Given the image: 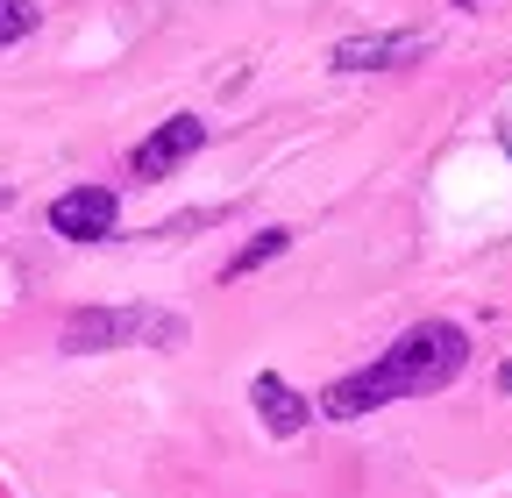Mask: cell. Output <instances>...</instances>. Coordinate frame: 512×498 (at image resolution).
<instances>
[{
	"label": "cell",
	"instance_id": "6da1fadb",
	"mask_svg": "<svg viewBox=\"0 0 512 498\" xmlns=\"http://www.w3.org/2000/svg\"><path fill=\"white\" fill-rule=\"evenodd\" d=\"M463 363H470V335H463L456 321H413L370 370L335 378L328 392L313 399V413H328V420H363V413H377V406L427 399V392H448V385H456Z\"/></svg>",
	"mask_w": 512,
	"mask_h": 498
},
{
	"label": "cell",
	"instance_id": "7a4b0ae2",
	"mask_svg": "<svg viewBox=\"0 0 512 498\" xmlns=\"http://www.w3.org/2000/svg\"><path fill=\"white\" fill-rule=\"evenodd\" d=\"M192 335L185 314H164V306H79L64 314L57 349L64 356H107V349H178Z\"/></svg>",
	"mask_w": 512,
	"mask_h": 498
},
{
	"label": "cell",
	"instance_id": "3957f363",
	"mask_svg": "<svg viewBox=\"0 0 512 498\" xmlns=\"http://www.w3.org/2000/svg\"><path fill=\"white\" fill-rule=\"evenodd\" d=\"M427 50H434L427 29H377V36H342L328 50V65L335 72H406V65H420Z\"/></svg>",
	"mask_w": 512,
	"mask_h": 498
},
{
	"label": "cell",
	"instance_id": "277c9868",
	"mask_svg": "<svg viewBox=\"0 0 512 498\" xmlns=\"http://www.w3.org/2000/svg\"><path fill=\"white\" fill-rule=\"evenodd\" d=\"M200 150H207V121H200V114H178V121L150 129L136 150H128V171H136L143 185H157V178H171L178 164H192Z\"/></svg>",
	"mask_w": 512,
	"mask_h": 498
},
{
	"label": "cell",
	"instance_id": "5b68a950",
	"mask_svg": "<svg viewBox=\"0 0 512 498\" xmlns=\"http://www.w3.org/2000/svg\"><path fill=\"white\" fill-rule=\"evenodd\" d=\"M121 221V193L114 185H72L64 200H50V228L64 242H107Z\"/></svg>",
	"mask_w": 512,
	"mask_h": 498
},
{
	"label": "cell",
	"instance_id": "8992f818",
	"mask_svg": "<svg viewBox=\"0 0 512 498\" xmlns=\"http://www.w3.org/2000/svg\"><path fill=\"white\" fill-rule=\"evenodd\" d=\"M249 399H256V420H264L278 442H292V434H306V427H313V399H306V392H292L278 370H264V378L249 385Z\"/></svg>",
	"mask_w": 512,
	"mask_h": 498
},
{
	"label": "cell",
	"instance_id": "52a82bcc",
	"mask_svg": "<svg viewBox=\"0 0 512 498\" xmlns=\"http://www.w3.org/2000/svg\"><path fill=\"white\" fill-rule=\"evenodd\" d=\"M285 249H292V228H256V235H249V242L235 249V264H228L221 278L235 285V278H249V271H264V264H278Z\"/></svg>",
	"mask_w": 512,
	"mask_h": 498
},
{
	"label": "cell",
	"instance_id": "ba28073f",
	"mask_svg": "<svg viewBox=\"0 0 512 498\" xmlns=\"http://www.w3.org/2000/svg\"><path fill=\"white\" fill-rule=\"evenodd\" d=\"M36 22H43V8H36V0H0V50L29 43V36H36Z\"/></svg>",
	"mask_w": 512,
	"mask_h": 498
},
{
	"label": "cell",
	"instance_id": "9c48e42d",
	"mask_svg": "<svg viewBox=\"0 0 512 498\" xmlns=\"http://www.w3.org/2000/svg\"><path fill=\"white\" fill-rule=\"evenodd\" d=\"M498 392H512V363H505V370H498Z\"/></svg>",
	"mask_w": 512,
	"mask_h": 498
},
{
	"label": "cell",
	"instance_id": "30bf717a",
	"mask_svg": "<svg viewBox=\"0 0 512 498\" xmlns=\"http://www.w3.org/2000/svg\"><path fill=\"white\" fill-rule=\"evenodd\" d=\"M8 207H15V193H8V185H0V214H8Z\"/></svg>",
	"mask_w": 512,
	"mask_h": 498
},
{
	"label": "cell",
	"instance_id": "8fae6325",
	"mask_svg": "<svg viewBox=\"0 0 512 498\" xmlns=\"http://www.w3.org/2000/svg\"><path fill=\"white\" fill-rule=\"evenodd\" d=\"M456 8H477V0H456Z\"/></svg>",
	"mask_w": 512,
	"mask_h": 498
}]
</instances>
